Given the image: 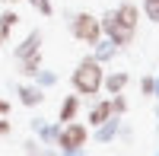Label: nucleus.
Instances as JSON below:
<instances>
[{
  "mask_svg": "<svg viewBox=\"0 0 159 156\" xmlns=\"http://www.w3.org/2000/svg\"><path fill=\"white\" fill-rule=\"evenodd\" d=\"M102 64L96 57H86V61H80L76 64V70H73V89L80 96H96L99 89H102Z\"/></svg>",
  "mask_w": 159,
  "mask_h": 156,
  "instance_id": "1",
  "label": "nucleus"
},
{
  "mask_svg": "<svg viewBox=\"0 0 159 156\" xmlns=\"http://www.w3.org/2000/svg\"><path fill=\"white\" fill-rule=\"evenodd\" d=\"M70 32L80 38V42L96 45V42H99V35H102V22L92 16V13H76L73 22H70Z\"/></svg>",
  "mask_w": 159,
  "mask_h": 156,
  "instance_id": "2",
  "label": "nucleus"
},
{
  "mask_svg": "<svg viewBox=\"0 0 159 156\" xmlns=\"http://www.w3.org/2000/svg\"><path fill=\"white\" fill-rule=\"evenodd\" d=\"M99 22H102V32L108 35L115 45H130V42H134V29L118 19V13H105Z\"/></svg>",
  "mask_w": 159,
  "mask_h": 156,
  "instance_id": "3",
  "label": "nucleus"
},
{
  "mask_svg": "<svg viewBox=\"0 0 159 156\" xmlns=\"http://www.w3.org/2000/svg\"><path fill=\"white\" fill-rule=\"evenodd\" d=\"M86 137H89V134H86L83 124L67 121V124L57 131V144H61L64 150H83V147H86Z\"/></svg>",
  "mask_w": 159,
  "mask_h": 156,
  "instance_id": "4",
  "label": "nucleus"
},
{
  "mask_svg": "<svg viewBox=\"0 0 159 156\" xmlns=\"http://www.w3.org/2000/svg\"><path fill=\"white\" fill-rule=\"evenodd\" d=\"M111 118V102H99V105H92V112H89V124H105Z\"/></svg>",
  "mask_w": 159,
  "mask_h": 156,
  "instance_id": "5",
  "label": "nucleus"
},
{
  "mask_svg": "<svg viewBox=\"0 0 159 156\" xmlns=\"http://www.w3.org/2000/svg\"><path fill=\"white\" fill-rule=\"evenodd\" d=\"M115 13H118V19H121L124 25L137 29V19H140V13H137V7H134V3H121V7H118Z\"/></svg>",
  "mask_w": 159,
  "mask_h": 156,
  "instance_id": "6",
  "label": "nucleus"
},
{
  "mask_svg": "<svg viewBox=\"0 0 159 156\" xmlns=\"http://www.w3.org/2000/svg\"><path fill=\"white\" fill-rule=\"evenodd\" d=\"M38 45H42V35H38V32H32L29 38H25V42L16 48V57L22 61V57H29V54H35V51H38Z\"/></svg>",
  "mask_w": 159,
  "mask_h": 156,
  "instance_id": "7",
  "label": "nucleus"
},
{
  "mask_svg": "<svg viewBox=\"0 0 159 156\" xmlns=\"http://www.w3.org/2000/svg\"><path fill=\"white\" fill-rule=\"evenodd\" d=\"M102 83H105V89L115 96V93H121V89L127 86V73H111L108 80H102Z\"/></svg>",
  "mask_w": 159,
  "mask_h": 156,
  "instance_id": "8",
  "label": "nucleus"
},
{
  "mask_svg": "<svg viewBox=\"0 0 159 156\" xmlns=\"http://www.w3.org/2000/svg\"><path fill=\"white\" fill-rule=\"evenodd\" d=\"M76 108H80V99H76V96H67V99H64V105H61V121H73Z\"/></svg>",
  "mask_w": 159,
  "mask_h": 156,
  "instance_id": "9",
  "label": "nucleus"
},
{
  "mask_svg": "<svg viewBox=\"0 0 159 156\" xmlns=\"http://www.w3.org/2000/svg\"><path fill=\"white\" fill-rule=\"evenodd\" d=\"M19 96H22V105H38L45 96H42V89H35V86H22L19 89Z\"/></svg>",
  "mask_w": 159,
  "mask_h": 156,
  "instance_id": "10",
  "label": "nucleus"
},
{
  "mask_svg": "<svg viewBox=\"0 0 159 156\" xmlns=\"http://www.w3.org/2000/svg\"><path fill=\"white\" fill-rule=\"evenodd\" d=\"M38 67H42V54H38V51L29 54V57H22V73H25V76H35Z\"/></svg>",
  "mask_w": 159,
  "mask_h": 156,
  "instance_id": "11",
  "label": "nucleus"
},
{
  "mask_svg": "<svg viewBox=\"0 0 159 156\" xmlns=\"http://www.w3.org/2000/svg\"><path fill=\"white\" fill-rule=\"evenodd\" d=\"M96 45H99V42H96ZM115 51H118V48H115V42H105V45H99V51H96V61H108V57L115 54Z\"/></svg>",
  "mask_w": 159,
  "mask_h": 156,
  "instance_id": "12",
  "label": "nucleus"
},
{
  "mask_svg": "<svg viewBox=\"0 0 159 156\" xmlns=\"http://www.w3.org/2000/svg\"><path fill=\"white\" fill-rule=\"evenodd\" d=\"M16 22H19V16H16V13H3V16H0V29H3V32H10Z\"/></svg>",
  "mask_w": 159,
  "mask_h": 156,
  "instance_id": "13",
  "label": "nucleus"
},
{
  "mask_svg": "<svg viewBox=\"0 0 159 156\" xmlns=\"http://www.w3.org/2000/svg\"><path fill=\"white\" fill-rule=\"evenodd\" d=\"M29 3L42 13V16H51V13H54V7H51V0H29Z\"/></svg>",
  "mask_w": 159,
  "mask_h": 156,
  "instance_id": "14",
  "label": "nucleus"
},
{
  "mask_svg": "<svg viewBox=\"0 0 159 156\" xmlns=\"http://www.w3.org/2000/svg\"><path fill=\"white\" fill-rule=\"evenodd\" d=\"M143 10H147V16H150L153 22H159V0H147V3H143Z\"/></svg>",
  "mask_w": 159,
  "mask_h": 156,
  "instance_id": "15",
  "label": "nucleus"
},
{
  "mask_svg": "<svg viewBox=\"0 0 159 156\" xmlns=\"http://www.w3.org/2000/svg\"><path fill=\"white\" fill-rule=\"evenodd\" d=\"M124 108H127V102L121 99V93H115V99H111V115H121Z\"/></svg>",
  "mask_w": 159,
  "mask_h": 156,
  "instance_id": "16",
  "label": "nucleus"
},
{
  "mask_svg": "<svg viewBox=\"0 0 159 156\" xmlns=\"http://www.w3.org/2000/svg\"><path fill=\"white\" fill-rule=\"evenodd\" d=\"M140 89H143V96H153V89H156V80H153V76H143Z\"/></svg>",
  "mask_w": 159,
  "mask_h": 156,
  "instance_id": "17",
  "label": "nucleus"
},
{
  "mask_svg": "<svg viewBox=\"0 0 159 156\" xmlns=\"http://www.w3.org/2000/svg\"><path fill=\"white\" fill-rule=\"evenodd\" d=\"M7 115H10V102L0 99V118H7Z\"/></svg>",
  "mask_w": 159,
  "mask_h": 156,
  "instance_id": "18",
  "label": "nucleus"
},
{
  "mask_svg": "<svg viewBox=\"0 0 159 156\" xmlns=\"http://www.w3.org/2000/svg\"><path fill=\"white\" fill-rule=\"evenodd\" d=\"M0 134H10V121H3V118H0Z\"/></svg>",
  "mask_w": 159,
  "mask_h": 156,
  "instance_id": "19",
  "label": "nucleus"
},
{
  "mask_svg": "<svg viewBox=\"0 0 159 156\" xmlns=\"http://www.w3.org/2000/svg\"><path fill=\"white\" fill-rule=\"evenodd\" d=\"M3 42H7V32H3V29H0V45H3Z\"/></svg>",
  "mask_w": 159,
  "mask_h": 156,
  "instance_id": "20",
  "label": "nucleus"
},
{
  "mask_svg": "<svg viewBox=\"0 0 159 156\" xmlns=\"http://www.w3.org/2000/svg\"><path fill=\"white\" fill-rule=\"evenodd\" d=\"M67 156H80V150H67Z\"/></svg>",
  "mask_w": 159,
  "mask_h": 156,
  "instance_id": "21",
  "label": "nucleus"
},
{
  "mask_svg": "<svg viewBox=\"0 0 159 156\" xmlns=\"http://www.w3.org/2000/svg\"><path fill=\"white\" fill-rule=\"evenodd\" d=\"M153 93H156V96H159V80H156V89H153Z\"/></svg>",
  "mask_w": 159,
  "mask_h": 156,
  "instance_id": "22",
  "label": "nucleus"
},
{
  "mask_svg": "<svg viewBox=\"0 0 159 156\" xmlns=\"http://www.w3.org/2000/svg\"><path fill=\"white\" fill-rule=\"evenodd\" d=\"M3 3H19V0H3Z\"/></svg>",
  "mask_w": 159,
  "mask_h": 156,
  "instance_id": "23",
  "label": "nucleus"
}]
</instances>
